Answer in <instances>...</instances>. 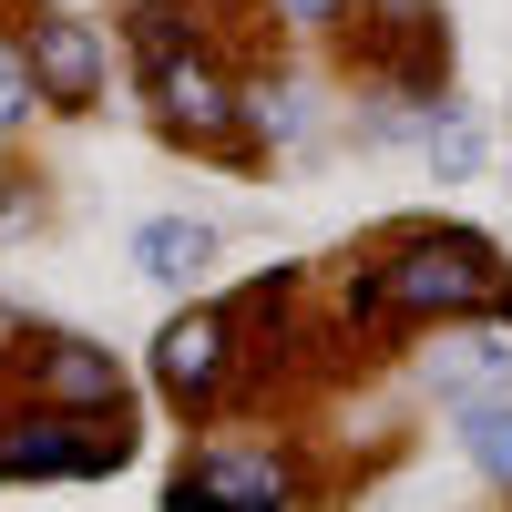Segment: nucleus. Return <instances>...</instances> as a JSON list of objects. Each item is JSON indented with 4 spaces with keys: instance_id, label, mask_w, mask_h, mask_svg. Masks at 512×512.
<instances>
[{
    "instance_id": "obj_1",
    "label": "nucleus",
    "mask_w": 512,
    "mask_h": 512,
    "mask_svg": "<svg viewBox=\"0 0 512 512\" xmlns=\"http://www.w3.org/2000/svg\"><path fill=\"white\" fill-rule=\"evenodd\" d=\"M349 308H410V318H461V308H502L512 318V277L472 226H420L379 277L349 287Z\"/></svg>"
},
{
    "instance_id": "obj_2",
    "label": "nucleus",
    "mask_w": 512,
    "mask_h": 512,
    "mask_svg": "<svg viewBox=\"0 0 512 512\" xmlns=\"http://www.w3.org/2000/svg\"><path fill=\"white\" fill-rule=\"evenodd\" d=\"M154 123L164 134H195V144H246V93L205 62V52H154Z\"/></svg>"
},
{
    "instance_id": "obj_3",
    "label": "nucleus",
    "mask_w": 512,
    "mask_h": 512,
    "mask_svg": "<svg viewBox=\"0 0 512 512\" xmlns=\"http://www.w3.org/2000/svg\"><path fill=\"white\" fill-rule=\"evenodd\" d=\"M236 328H246V297H226V308H195V318H175V328H164V349H154V369H164V400L216 410V390H226V359H236Z\"/></svg>"
},
{
    "instance_id": "obj_4",
    "label": "nucleus",
    "mask_w": 512,
    "mask_h": 512,
    "mask_svg": "<svg viewBox=\"0 0 512 512\" xmlns=\"http://www.w3.org/2000/svg\"><path fill=\"white\" fill-rule=\"evenodd\" d=\"M21 359H31V410H113V400H123V369L93 349V338L31 328Z\"/></svg>"
},
{
    "instance_id": "obj_5",
    "label": "nucleus",
    "mask_w": 512,
    "mask_h": 512,
    "mask_svg": "<svg viewBox=\"0 0 512 512\" xmlns=\"http://www.w3.org/2000/svg\"><path fill=\"white\" fill-rule=\"evenodd\" d=\"M21 52H31L41 103H62V113H93V103H103V41L82 31L72 11H41V21L21 31Z\"/></svg>"
},
{
    "instance_id": "obj_6",
    "label": "nucleus",
    "mask_w": 512,
    "mask_h": 512,
    "mask_svg": "<svg viewBox=\"0 0 512 512\" xmlns=\"http://www.w3.org/2000/svg\"><path fill=\"white\" fill-rule=\"evenodd\" d=\"M297 482L277 472L267 451H216V461H195L185 482H164V502L175 512H267V502H287Z\"/></svg>"
},
{
    "instance_id": "obj_7",
    "label": "nucleus",
    "mask_w": 512,
    "mask_h": 512,
    "mask_svg": "<svg viewBox=\"0 0 512 512\" xmlns=\"http://www.w3.org/2000/svg\"><path fill=\"white\" fill-rule=\"evenodd\" d=\"M205 256H216V226H195V216H154V226L134 236V267H144L154 287H185V277H205Z\"/></svg>"
},
{
    "instance_id": "obj_8",
    "label": "nucleus",
    "mask_w": 512,
    "mask_h": 512,
    "mask_svg": "<svg viewBox=\"0 0 512 512\" xmlns=\"http://www.w3.org/2000/svg\"><path fill=\"white\" fill-rule=\"evenodd\" d=\"M420 134H431V175H451V185H472V175H482V123L461 113V103L431 93V123H420Z\"/></svg>"
},
{
    "instance_id": "obj_9",
    "label": "nucleus",
    "mask_w": 512,
    "mask_h": 512,
    "mask_svg": "<svg viewBox=\"0 0 512 512\" xmlns=\"http://www.w3.org/2000/svg\"><path fill=\"white\" fill-rule=\"evenodd\" d=\"M461 441H472V461H482L492 482H512V400H502V390H472V400H461Z\"/></svg>"
},
{
    "instance_id": "obj_10",
    "label": "nucleus",
    "mask_w": 512,
    "mask_h": 512,
    "mask_svg": "<svg viewBox=\"0 0 512 512\" xmlns=\"http://www.w3.org/2000/svg\"><path fill=\"white\" fill-rule=\"evenodd\" d=\"M41 113V82H31V52H0V123H31Z\"/></svg>"
},
{
    "instance_id": "obj_11",
    "label": "nucleus",
    "mask_w": 512,
    "mask_h": 512,
    "mask_svg": "<svg viewBox=\"0 0 512 512\" xmlns=\"http://www.w3.org/2000/svg\"><path fill=\"white\" fill-rule=\"evenodd\" d=\"M277 11H287V21H338L349 0H277Z\"/></svg>"
}]
</instances>
